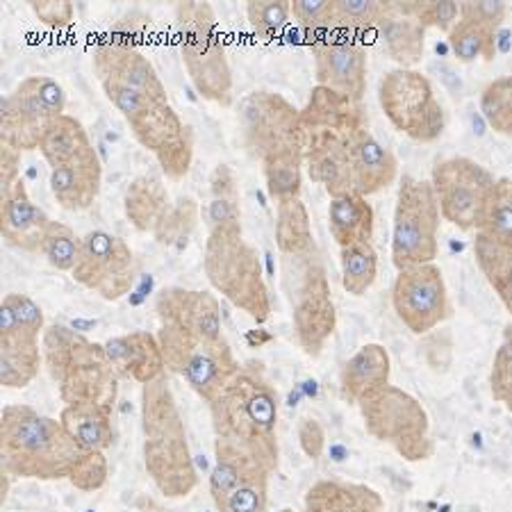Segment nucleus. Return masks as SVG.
I'll return each instance as SVG.
<instances>
[{"label": "nucleus", "mask_w": 512, "mask_h": 512, "mask_svg": "<svg viewBox=\"0 0 512 512\" xmlns=\"http://www.w3.org/2000/svg\"><path fill=\"white\" fill-rule=\"evenodd\" d=\"M217 458L278 469V394L258 367H246L210 403Z\"/></svg>", "instance_id": "obj_1"}, {"label": "nucleus", "mask_w": 512, "mask_h": 512, "mask_svg": "<svg viewBox=\"0 0 512 512\" xmlns=\"http://www.w3.org/2000/svg\"><path fill=\"white\" fill-rule=\"evenodd\" d=\"M305 130V167L312 183L330 198L353 194L351 139L367 126L365 107L326 87H315L301 110Z\"/></svg>", "instance_id": "obj_2"}, {"label": "nucleus", "mask_w": 512, "mask_h": 512, "mask_svg": "<svg viewBox=\"0 0 512 512\" xmlns=\"http://www.w3.org/2000/svg\"><path fill=\"white\" fill-rule=\"evenodd\" d=\"M0 456L7 476L60 481L85 456L62 421L39 415L30 406H7L0 415Z\"/></svg>", "instance_id": "obj_3"}, {"label": "nucleus", "mask_w": 512, "mask_h": 512, "mask_svg": "<svg viewBox=\"0 0 512 512\" xmlns=\"http://www.w3.org/2000/svg\"><path fill=\"white\" fill-rule=\"evenodd\" d=\"M142 426L146 472L153 478L155 487L171 499L192 494L198 476L192 453H189L185 421L167 376L144 385Z\"/></svg>", "instance_id": "obj_4"}, {"label": "nucleus", "mask_w": 512, "mask_h": 512, "mask_svg": "<svg viewBox=\"0 0 512 512\" xmlns=\"http://www.w3.org/2000/svg\"><path fill=\"white\" fill-rule=\"evenodd\" d=\"M44 360L51 378L60 387L66 406L92 403L114 410L119 394V371L107 358L105 346L89 342L76 330L55 324L41 335Z\"/></svg>", "instance_id": "obj_5"}, {"label": "nucleus", "mask_w": 512, "mask_h": 512, "mask_svg": "<svg viewBox=\"0 0 512 512\" xmlns=\"http://www.w3.org/2000/svg\"><path fill=\"white\" fill-rule=\"evenodd\" d=\"M176 30L180 55L196 92L221 107L233 105V71L212 5L178 3Z\"/></svg>", "instance_id": "obj_6"}, {"label": "nucleus", "mask_w": 512, "mask_h": 512, "mask_svg": "<svg viewBox=\"0 0 512 512\" xmlns=\"http://www.w3.org/2000/svg\"><path fill=\"white\" fill-rule=\"evenodd\" d=\"M283 289L292 305L296 340L308 355H319L330 335L335 333L337 312L326 264L321 260L317 244L299 255H283Z\"/></svg>", "instance_id": "obj_7"}, {"label": "nucleus", "mask_w": 512, "mask_h": 512, "mask_svg": "<svg viewBox=\"0 0 512 512\" xmlns=\"http://www.w3.org/2000/svg\"><path fill=\"white\" fill-rule=\"evenodd\" d=\"M205 276L212 287L258 324L271 317V296L258 251L244 235L208 233L203 255Z\"/></svg>", "instance_id": "obj_8"}, {"label": "nucleus", "mask_w": 512, "mask_h": 512, "mask_svg": "<svg viewBox=\"0 0 512 512\" xmlns=\"http://www.w3.org/2000/svg\"><path fill=\"white\" fill-rule=\"evenodd\" d=\"M158 342L167 369L183 376L205 403L217 399L242 371L226 337L224 340H205L189 330L162 324Z\"/></svg>", "instance_id": "obj_9"}, {"label": "nucleus", "mask_w": 512, "mask_h": 512, "mask_svg": "<svg viewBox=\"0 0 512 512\" xmlns=\"http://www.w3.org/2000/svg\"><path fill=\"white\" fill-rule=\"evenodd\" d=\"M442 210L431 180L403 176L396 194L392 262L403 271L435 262L440 253Z\"/></svg>", "instance_id": "obj_10"}, {"label": "nucleus", "mask_w": 512, "mask_h": 512, "mask_svg": "<svg viewBox=\"0 0 512 512\" xmlns=\"http://www.w3.org/2000/svg\"><path fill=\"white\" fill-rule=\"evenodd\" d=\"M367 433L374 440L390 444L401 458L421 462L433 458L435 444L431 437V421L415 396L401 387L385 385L383 390L358 403Z\"/></svg>", "instance_id": "obj_11"}, {"label": "nucleus", "mask_w": 512, "mask_h": 512, "mask_svg": "<svg viewBox=\"0 0 512 512\" xmlns=\"http://www.w3.org/2000/svg\"><path fill=\"white\" fill-rule=\"evenodd\" d=\"M378 101L392 126L419 144L437 142L447 128V114L431 80L415 69L399 66L387 71L378 87Z\"/></svg>", "instance_id": "obj_12"}, {"label": "nucleus", "mask_w": 512, "mask_h": 512, "mask_svg": "<svg viewBox=\"0 0 512 512\" xmlns=\"http://www.w3.org/2000/svg\"><path fill=\"white\" fill-rule=\"evenodd\" d=\"M237 121L244 148L260 162L289 148H305L301 110L276 92L246 94L237 105Z\"/></svg>", "instance_id": "obj_13"}, {"label": "nucleus", "mask_w": 512, "mask_h": 512, "mask_svg": "<svg viewBox=\"0 0 512 512\" xmlns=\"http://www.w3.org/2000/svg\"><path fill=\"white\" fill-rule=\"evenodd\" d=\"M431 183L440 201L442 219L460 230H481L485 221L487 201L497 178L465 155L437 162L431 173Z\"/></svg>", "instance_id": "obj_14"}, {"label": "nucleus", "mask_w": 512, "mask_h": 512, "mask_svg": "<svg viewBox=\"0 0 512 512\" xmlns=\"http://www.w3.org/2000/svg\"><path fill=\"white\" fill-rule=\"evenodd\" d=\"M396 317L410 333L426 335L453 315L449 289L435 262L399 271L392 285Z\"/></svg>", "instance_id": "obj_15"}, {"label": "nucleus", "mask_w": 512, "mask_h": 512, "mask_svg": "<svg viewBox=\"0 0 512 512\" xmlns=\"http://www.w3.org/2000/svg\"><path fill=\"white\" fill-rule=\"evenodd\" d=\"M73 278L105 301L126 296L135 283V253L123 239L105 230H92L82 237V249Z\"/></svg>", "instance_id": "obj_16"}, {"label": "nucleus", "mask_w": 512, "mask_h": 512, "mask_svg": "<svg viewBox=\"0 0 512 512\" xmlns=\"http://www.w3.org/2000/svg\"><path fill=\"white\" fill-rule=\"evenodd\" d=\"M139 144L158 158L171 180H183L194 160V132L169 103H155L151 110L130 123Z\"/></svg>", "instance_id": "obj_17"}, {"label": "nucleus", "mask_w": 512, "mask_h": 512, "mask_svg": "<svg viewBox=\"0 0 512 512\" xmlns=\"http://www.w3.org/2000/svg\"><path fill=\"white\" fill-rule=\"evenodd\" d=\"M319 87L362 103L367 94V53L355 41L319 39L312 46Z\"/></svg>", "instance_id": "obj_18"}, {"label": "nucleus", "mask_w": 512, "mask_h": 512, "mask_svg": "<svg viewBox=\"0 0 512 512\" xmlns=\"http://www.w3.org/2000/svg\"><path fill=\"white\" fill-rule=\"evenodd\" d=\"M94 76L101 80H119L151 96L153 101L167 103V89L155 71L153 62L137 46L119 44V41H101L92 53Z\"/></svg>", "instance_id": "obj_19"}, {"label": "nucleus", "mask_w": 512, "mask_h": 512, "mask_svg": "<svg viewBox=\"0 0 512 512\" xmlns=\"http://www.w3.org/2000/svg\"><path fill=\"white\" fill-rule=\"evenodd\" d=\"M155 310L162 324L178 326L205 340H224L221 333V305L217 296L185 287L162 289L155 299Z\"/></svg>", "instance_id": "obj_20"}, {"label": "nucleus", "mask_w": 512, "mask_h": 512, "mask_svg": "<svg viewBox=\"0 0 512 512\" xmlns=\"http://www.w3.org/2000/svg\"><path fill=\"white\" fill-rule=\"evenodd\" d=\"M53 119H57L55 114L39 101L26 82H21L0 105V144L12 146L19 153L35 151Z\"/></svg>", "instance_id": "obj_21"}, {"label": "nucleus", "mask_w": 512, "mask_h": 512, "mask_svg": "<svg viewBox=\"0 0 512 512\" xmlns=\"http://www.w3.org/2000/svg\"><path fill=\"white\" fill-rule=\"evenodd\" d=\"M51 224L53 221L46 217V212L32 203L23 180L0 194V233L7 244L28 253H41V244Z\"/></svg>", "instance_id": "obj_22"}, {"label": "nucleus", "mask_w": 512, "mask_h": 512, "mask_svg": "<svg viewBox=\"0 0 512 512\" xmlns=\"http://www.w3.org/2000/svg\"><path fill=\"white\" fill-rule=\"evenodd\" d=\"M103 346L114 369L119 371V376L130 378L135 383H153L155 378L164 376V369H167L158 335L146 333V330L112 337Z\"/></svg>", "instance_id": "obj_23"}, {"label": "nucleus", "mask_w": 512, "mask_h": 512, "mask_svg": "<svg viewBox=\"0 0 512 512\" xmlns=\"http://www.w3.org/2000/svg\"><path fill=\"white\" fill-rule=\"evenodd\" d=\"M103 183V164L98 158L96 148L80 155L64 167L51 169V192L60 208L69 212H82L92 208L101 194Z\"/></svg>", "instance_id": "obj_24"}, {"label": "nucleus", "mask_w": 512, "mask_h": 512, "mask_svg": "<svg viewBox=\"0 0 512 512\" xmlns=\"http://www.w3.org/2000/svg\"><path fill=\"white\" fill-rule=\"evenodd\" d=\"M351 167L355 192L362 196L378 194L399 176L396 155L378 142L367 126L355 132L351 139Z\"/></svg>", "instance_id": "obj_25"}, {"label": "nucleus", "mask_w": 512, "mask_h": 512, "mask_svg": "<svg viewBox=\"0 0 512 512\" xmlns=\"http://www.w3.org/2000/svg\"><path fill=\"white\" fill-rule=\"evenodd\" d=\"M392 360L385 346L365 344L358 353H353L340 374L342 396L349 403L365 401L385 385H390Z\"/></svg>", "instance_id": "obj_26"}, {"label": "nucleus", "mask_w": 512, "mask_h": 512, "mask_svg": "<svg viewBox=\"0 0 512 512\" xmlns=\"http://www.w3.org/2000/svg\"><path fill=\"white\" fill-rule=\"evenodd\" d=\"M374 224L376 214L374 208H371V203L367 201V196L353 192L330 198L328 226L330 235H333L335 242L340 244V249H346V246L353 244L371 242V237H374Z\"/></svg>", "instance_id": "obj_27"}, {"label": "nucleus", "mask_w": 512, "mask_h": 512, "mask_svg": "<svg viewBox=\"0 0 512 512\" xmlns=\"http://www.w3.org/2000/svg\"><path fill=\"white\" fill-rule=\"evenodd\" d=\"M383 497L360 483L319 481L305 497V512H381Z\"/></svg>", "instance_id": "obj_28"}, {"label": "nucleus", "mask_w": 512, "mask_h": 512, "mask_svg": "<svg viewBox=\"0 0 512 512\" xmlns=\"http://www.w3.org/2000/svg\"><path fill=\"white\" fill-rule=\"evenodd\" d=\"M171 198L167 187H164L160 176L153 173H144L137 176L126 189L123 196V208H126V217L139 233H153L158 228L164 212L169 210Z\"/></svg>", "instance_id": "obj_29"}, {"label": "nucleus", "mask_w": 512, "mask_h": 512, "mask_svg": "<svg viewBox=\"0 0 512 512\" xmlns=\"http://www.w3.org/2000/svg\"><path fill=\"white\" fill-rule=\"evenodd\" d=\"M64 431L85 453H103L112 444V412L92 403H73L60 412Z\"/></svg>", "instance_id": "obj_30"}, {"label": "nucleus", "mask_w": 512, "mask_h": 512, "mask_svg": "<svg viewBox=\"0 0 512 512\" xmlns=\"http://www.w3.org/2000/svg\"><path fill=\"white\" fill-rule=\"evenodd\" d=\"M92 148V139H89L85 126L76 117L62 114V117L48 123L44 137H41L39 153L51 164V169H57L78 160L80 155L89 153Z\"/></svg>", "instance_id": "obj_31"}, {"label": "nucleus", "mask_w": 512, "mask_h": 512, "mask_svg": "<svg viewBox=\"0 0 512 512\" xmlns=\"http://www.w3.org/2000/svg\"><path fill=\"white\" fill-rule=\"evenodd\" d=\"M41 367L39 340L28 335H3L0 337V383L12 390L35 381Z\"/></svg>", "instance_id": "obj_32"}, {"label": "nucleus", "mask_w": 512, "mask_h": 512, "mask_svg": "<svg viewBox=\"0 0 512 512\" xmlns=\"http://www.w3.org/2000/svg\"><path fill=\"white\" fill-rule=\"evenodd\" d=\"M474 255L481 274L494 292H497L501 303L506 305V310L512 317V251L494 237L476 233Z\"/></svg>", "instance_id": "obj_33"}, {"label": "nucleus", "mask_w": 512, "mask_h": 512, "mask_svg": "<svg viewBox=\"0 0 512 512\" xmlns=\"http://www.w3.org/2000/svg\"><path fill=\"white\" fill-rule=\"evenodd\" d=\"M303 151L305 148H289V151L276 153L271 158L262 160L264 183H267V192L276 203L301 198L305 164Z\"/></svg>", "instance_id": "obj_34"}, {"label": "nucleus", "mask_w": 512, "mask_h": 512, "mask_svg": "<svg viewBox=\"0 0 512 512\" xmlns=\"http://www.w3.org/2000/svg\"><path fill=\"white\" fill-rule=\"evenodd\" d=\"M276 246L280 255H299L315 246L310 212L301 198L278 203L276 208Z\"/></svg>", "instance_id": "obj_35"}, {"label": "nucleus", "mask_w": 512, "mask_h": 512, "mask_svg": "<svg viewBox=\"0 0 512 512\" xmlns=\"http://www.w3.org/2000/svg\"><path fill=\"white\" fill-rule=\"evenodd\" d=\"M381 30L385 35L387 55L399 62L401 69H412L424 57L426 28L417 19L396 12Z\"/></svg>", "instance_id": "obj_36"}, {"label": "nucleus", "mask_w": 512, "mask_h": 512, "mask_svg": "<svg viewBox=\"0 0 512 512\" xmlns=\"http://www.w3.org/2000/svg\"><path fill=\"white\" fill-rule=\"evenodd\" d=\"M497 32L481 26L472 19L460 16L456 28L449 32V46L453 57H458V62L469 64L474 60L492 62L494 53H497Z\"/></svg>", "instance_id": "obj_37"}, {"label": "nucleus", "mask_w": 512, "mask_h": 512, "mask_svg": "<svg viewBox=\"0 0 512 512\" xmlns=\"http://www.w3.org/2000/svg\"><path fill=\"white\" fill-rule=\"evenodd\" d=\"M342 287L353 296H365L378 278V253L371 242L346 246L340 253Z\"/></svg>", "instance_id": "obj_38"}, {"label": "nucleus", "mask_w": 512, "mask_h": 512, "mask_svg": "<svg viewBox=\"0 0 512 512\" xmlns=\"http://www.w3.org/2000/svg\"><path fill=\"white\" fill-rule=\"evenodd\" d=\"M44 310L28 294H7L0 305V337L3 335H28L39 340L46 333Z\"/></svg>", "instance_id": "obj_39"}, {"label": "nucleus", "mask_w": 512, "mask_h": 512, "mask_svg": "<svg viewBox=\"0 0 512 512\" xmlns=\"http://www.w3.org/2000/svg\"><path fill=\"white\" fill-rule=\"evenodd\" d=\"M394 14V3L383 0H337L333 3V26L358 32L383 28Z\"/></svg>", "instance_id": "obj_40"}, {"label": "nucleus", "mask_w": 512, "mask_h": 512, "mask_svg": "<svg viewBox=\"0 0 512 512\" xmlns=\"http://www.w3.org/2000/svg\"><path fill=\"white\" fill-rule=\"evenodd\" d=\"M198 203L192 196H180L176 203L169 205V210L164 212V217L160 219L158 228L153 230V237L158 239L162 246H183L187 244V239L192 237V233L198 226Z\"/></svg>", "instance_id": "obj_41"}, {"label": "nucleus", "mask_w": 512, "mask_h": 512, "mask_svg": "<svg viewBox=\"0 0 512 512\" xmlns=\"http://www.w3.org/2000/svg\"><path fill=\"white\" fill-rule=\"evenodd\" d=\"M478 233L494 237L512 251V178H497L487 201L483 228Z\"/></svg>", "instance_id": "obj_42"}, {"label": "nucleus", "mask_w": 512, "mask_h": 512, "mask_svg": "<svg viewBox=\"0 0 512 512\" xmlns=\"http://www.w3.org/2000/svg\"><path fill=\"white\" fill-rule=\"evenodd\" d=\"M481 114L494 132L512 137V76L492 80L483 89Z\"/></svg>", "instance_id": "obj_43"}, {"label": "nucleus", "mask_w": 512, "mask_h": 512, "mask_svg": "<svg viewBox=\"0 0 512 512\" xmlns=\"http://www.w3.org/2000/svg\"><path fill=\"white\" fill-rule=\"evenodd\" d=\"M269 472L255 469L233 492H228L224 499L217 501L221 512H267V492H269Z\"/></svg>", "instance_id": "obj_44"}, {"label": "nucleus", "mask_w": 512, "mask_h": 512, "mask_svg": "<svg viewBox=\"0 0 512 512\" xmlns=\"http://www.w3.org/2000/svg\"><path fill=\"white\" fill-rule=\"evenodd\" d=\"M82 249V237L76 235V230L53 221L46 230L44 244H41V253L46 255V260L57 271H73L80 258Z\"/></svg>", "instance_id": "obj_45"}, {"label": "nucleus", "mask_w": 512, "mask_h": 512, "mask_svg": "<svg viewBox=\"0 0 512 512\" xmlns=\"http://www.w3.org/2000/svg\"><path fill=\"white\" fill-rule=\"evenodd\" d=\"M292 3L287 0H251L246 5V19L253 32L262 39H274L287 28Z\"/></svg>", "instance_id": "obj_46"}, {"label": "nucleus", "mask_w": 512, "mask_h": 512, "mask_svg": "<svg viewBox=\"0 0 512 512\" xmlns=\"http://www.w3.org/2000/svg\"><path fill=\"white\" fill-rule=\"evenodd\" d=\"M396 12L403 16H412L424 28H437L449 32L460 21V5L444 0V3H394Z\"/></svg>", "instance_id": "obj_47"}, {"label": "nucleus", "mask_w": 512, "mask_h": 512, "mask_svg": "<svg viewBox=\"0 0 512 512\" xmlns=\"http://www.w3.org/2000/svg\"><path fill=\"white\" fill-rule=\"evenodd\" d=\"M492 399L512 412V324L506 326L490 371Z\"/></svg>", "instance_id": "obj_48"}, {"label": "nucleus", "mask_w": 512, "mask_h": 512, "mask_svg": "<svg viewBox=\"0 0 512 512\" xmlns=\"http://www.w3.org/2000/svg\"><path fill=\"white\" fill-rule=\"evenodd\" d=\"M101 87L107 96V101L117 107L128 123L137 121L142 114H146L155 103H158L153 101L151 96H146L144 92H139V89L130 85H123L119 80H101Z\"/></svg>", "instance_id": "obj_49"}, {"label": "nucleus", "mask_w": 512, "mask_h": 512, "mask_svg": "<svg viewBox=\"0 0 512 512\" xmlns=\"http://www.w3.org/2000/svg\"><path fill=\"white\" fill-rule=\"evenodd\" d=\"M255 469L262 467H253L249 462L239 458H217V465H214L210 474V494L214 503L224 499L228 492H233L235 487L244 481V476H249ZM264 472H267V469H264Z\"/></svg>", "instance_id": "obj_50"}, {"label": "nucleus", "mask_w": 512, "mask_h": 512, "mask_svg": "<svg viewBox=\"0 0 512 512\" xmlns=\"http://www.w3.org/2000/svg\"><path fill=\"white\" fill-rule=\"evenodd\" d=\"M208 233L244 235L239 198H212L208 205Z\"/></svg>", "instance_id": "obj_51"}, {"label": "nucleus", "mask_w": 512, "mask_h": 512, "mask_svg": "<svg viewBox=\"0 0 512 512\" xmlns=\"http://www.w3.org/2000/svg\"><path fill=\"white\" fill-rule=\"evenodd\" d=\"M69 481L82 492L101 490L107 483V460L103 453H85L78 465L73 467Z\"/></svg>", "instance_id": "obj_52"}, {"label": "nucleus", "mask_w": 512, "mask_h": 512, "mask_svg": "<svg viewBox=\"0 0 512 512\" xmlns=\"http://www.w3.org/2000/svg\"><path fill=\"white\" fill-rule=\"evenodd\" d=\"M292 14L310 32L333 28V3H328V0H294Z\"/></svg>", "instance_id": "obj_53"}, {"label": "nucleus", "mask_w": 512, "mask_h": 512, "mask_svg": "<svg viewBox=\"0 0 512 512\" xmlns=\"http://www.w3.org/2000/svg\"><path fill=\"white\" fill-rule=\"evenodd\" d=\"M460 16L472 19L481 26L497 32L508 16V5L499 0H483V3H460Z\"/></svg>", "instance_id": "obj_54"}, {"label": "nucleus", "mask_w": 512, "mask_h": 512, "mask_svg": "<svg viewBox=\"0 0 512 512\" xmlns=\"http://www.w3.org/2000/svg\"><path fill=\"white\" fill-rule=\"evenodd\" d=\"M35 92V96L51 110L55 117H62L66 107V94L60 82L48 76H32L23 80Z\"/></svg>", "instance_id": "obj_55"}, {"label": "nucleus", "mask_w": 512, "mask_h": 512, "mask_svg": "<svg viewBox=\"0 0 512 512\" xmlns=\"http://www.w3.org/2000/svg\"><path fill=\"white\" fill-rule=\"evenodd\" d=\"M30 7L44 26L57 30L69 28L73 23V16H76L73 5L66 3V0H39V3H30Z\"/></svg>", "instance_id": "obj_56"}, {"label": "nucleus", "mask_w": 512, "mask_h": 512, "mask_svg": "<svg viewBox=\"0 0 512 512\" xmlns=\"http://www.w3.org/2000/svg\"><path fill=\"white\" fill-rule=\"evenodd\" d=\"M299 442L305 456L310 460H319L326 449V433L324 426L317 419H303L299 424Z\"/></svg>", "instance_id": "obj_57"}, {"label": "nucleus", "mask_w": 512, "mask_h": 512, "mask_svg": "<svg viewBox=\"0 0 512 512\" xmlns=\"http://www.w3.org/2000/svg\"><path fill=\"white\" fill-rule=\"evenodd\" d=\"M21 180V153L16 148L0 144V194L12 189Z\"/></svg>", "instance_id": "obj_58"}, {"label": "nucleus", "mask_w": 512, "mask_h": 512, "mask_svg": "<svg viewBox=\"0 0 512 512\" xmlns=\"http://www.w3.org/2000/svg\"><path fill=\"white\" fill-rule=\"evenodd\" d=\"M210 194L212 198H239L237 176L228 164H219L210 173Z\"/></svg>", "instance_id": "obj_59"}, {"label": "nucleus", "mask_w": 512, "mask_h": 512, "mask_svg": "<svg viewBox=\"0 0 512 512\" xmlns=\"http://www.w3.org/2000/svg\"><path fill=\"white\" fill-rule=\"evenodd\" d=\"M280 512H296V510H292V508H285V510H280Z\"/></svg>", "instance_id": "obj_60"}]
</instances>
